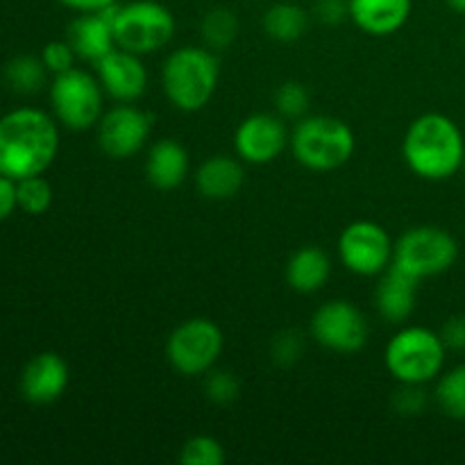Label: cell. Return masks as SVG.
<instances>
[{
	"instance_id": "6da1fadb",
	"label": "cell",
	"mask_w": 465,
	"mask_h": 465,
	"mask_svg": "<svg viewBox=\"0 0 465 465\" xmlns=\"http://www.w3.org/2000/svg\"><path fill=\"white\" fill-rule=\"evenodd\" d=\"M59 153L57 118L36 107H18L0 118V175L14 182L44 175Z\"/></svg>"
},
{
	"instance_id": "7a4b0ae2",
	"label": "cell",
	"mask_w": 465,
	"mask_h": 465,
	"mask_svg": "<svg viewBox=\"0 0 465 465\" xmlns=\"http://www.w3.org/2000/svg\"><path fill=\"white\" fill-rule=\"evenodd\" d=\"M404 163L427 182H445L463 168L465 139L457 121L440 112L413 118L402 139Z\"/></svg>"
},
{
	"instance_id": "3957f363",
	"label": "cell",
	"mask_w": 465,
	"mask_h": 465,
	"mask_svg": "<svg viewBox=\"0 0 465 465\" xmlns=\"http://www.w3.org/2000/svg\"><path fill=\"white\" fill-rule=\"evenodd\" d=\"M221 62L216 50L207 45H182L166 57L162 66V89L168 103L184 114L207 107L216 95Z\"/></svg>"
},
{
	"instance_id": "277c9868",
	"label": "cell",
	"mask_w": 465,
	"mask_h": 465,
	"mask_svg": "<svg viewBox=\"0 0 465 465\" xmlns=\"http://www.w3.org/2000/svg\"><path fill=\"white\" fill-rule=\"evenodd\" d=\"M291 154L312 173H331L343 168L357 150L352 127L336 116L312 114L295 121L289 141Z\"/></svg>"
},
{
	"instance_id": "5b68a950",
	"label": "cell",
	"mask_w": 465,
	"mask_h": 465,
	"mask_svg": "<svg viewBox=\"0 0 465 465\" xmlns=\"http://www.w3.org/2000/svg\"><path fill=\"white\" fill-rule=\"evenodd\" d=\"M445 348L440 331L422 325H404L391 336L384 350V366L400 384L425 386L443 372Z\"/></svg>"
},
{
	"instance_id": "8992f818",
	"label": "cell",
	"mask_w": 465,
	"mask_h": 465,
	"mask_svg": "<svg viewBox=\"0 0 465 465\" xmlns=\"http://www.w3.org/2000/svg\"><path fill=\"white\" fill-rule=\"evenodd\" d=\"M114 36L116 45L130 53L153 54L166 48L175 36V14L159 0H130V3L112 5Z\"/></svg>"
},
{
	"instance_id": "52a82bcc",
	"label": "cell",
	"mask_w": 465,
	"mask_h": 465,
	"mask_svg": "<svg viewBox=\"0 0 465 465\" xmlns=\"http://www.w3.org/2000/svg\"><path fill=\"white\" fill-rule=\"evenodd\" d=\"M50 107L59 125L73 132H84L98 125L104 114V91L95 73L84 68H68L53 77Z\"/></svg>"
},
{
	"instance_id": "ba28073f",
	"label": "cell",
	"mask_w": 465,
	"mask_h": 465,
	"mask_svg": "<svg viewBox=\"0 0 465 465\" xmlns=\"http://www.w3.org/2000/svg\"><path fill=\"white\" fill-rule=\"evenodd\" d=\"M459 259V243L448 230L436 225H418L404 232L393 248V266L416 280L448 272Z\"/></svg>"
},
{
	"instance_id": "9c48e42d",
	"label": "cell",
	"mask_w": 465,
	"mask_h": 465,
	"mask_svg": "<svg viewBox=\"0 0 465 465\" xmlns=\"http://www.w3.org/2000/svg\"><path fill=\"white\" fill-rule=\"evenodd\" d=\"M225 348L223 330L212 318H189L171 331L166 359L182 377H203L213 371Z\"/></svg>"
},
{
	"instance_id": "30bf717a",
	"label": "cell",
	"mask_w": 465,
	"mask_h": 465,
	"mask_svg": "<svg viewBox=\"0 0 465 465\" xmlns=\"http://www.w3.org/2000/svg\"><path fill=\"white\" fill-rule=\"evenodd\" d=\"M395 241L384 225L375 221H354L341 232L339 259L352 275L380 277L393 263Z\"/></svg>"
},
{
	"instance_id": "8fae6325",
	"label": "cell",
	"mask_w": 465,
	"mask_h": 465,
	"mask_svg": "<svg viewBox=\"0 0 465 465\" xmlns=\"http://www.w3.org/2000/svg\"><path fill=\"white\" fill-rule=\"evenodd\" d=\"M309 334L321 348L336 354H354L366 348L371 327L361 309L350 300H327L313 312Z\"/></svg>"
},
{
	"instance_id": "7c38bea8",
	"label": "cell",
	"mask_w": 465,
	"mask_h": 465,
	"mask_svg": "<svg viewBox=\"0 0 465 465\" xmlns=\"http://www.w3.org/2000/svg\"><path fill=\"white\" fill-rule=\"evenodd\" d=\"M153 132V116L134 103H116L104 109L95 125V139L104 157L114 162L132 159L145 148Z\"/></svg>"
},
{
	"instance_id": "4fadbf2b",
	"label": "cell",
	"mask_w": 465,
	"mask_h": 465,
	"mask_svg": "<svg viewBox=\"0 0 465 465\" xmlns=\"http://www.w3.org/2000/svg\"><path fill=\"white\" fill-rule=\"evenodd\" d=\"M291 132L280 114L257 112L245 116L234 132L236 157L243 163L266 166L289 148Z\"/></svg>"
},
{
	"instance_id": "5bb4252c",
	"label": "cell",
	"mask_w": 465,
	"mask_h": 465,
	"mask_svg": "<svg viewBox=\"0 0 465 465\" xmlns=\"http://www.w3.org/2000/svg\"><path fill=\"white\" fill-rule=\"evenodd\" d=\"M94 68L104 95L116 103H136L148 91V68L141 54L116 45Z\"/></svg>"
},
{
	"instance_id": "9a60e30c",
	"label": "cell",
	"mask_w": 465,
	"mask_h": 465,
	"mask_svg": "<svg viewBox=\"0 0 465 465\" xmlns=\"http://www.w3.org/2000/svg\"><path fill=\"white\" fill-rule=\"evenodd\" d=\"M71 371L57 352H41L21 372V393L32 404H53L66 393Z\"/></svg>"
},
{
	"instance_id": "2e32d148",
	"label": "cell",
	"mask_w": 465,
	"mask_h": 465,
	"mask_svg": "<svg viewBox=\"0 0 465 465\" xmlns=\"http://www.w3.org/2000/svg\"><path fill=\"white\" fill-rule=\"evenodd\" d=\"M418 284L420 280L391 263L389 271L381 272L375 286V307L380 316L393 325H404L416 312Z\"/></svg>"
},
{
	"instance_id": "e0dca14e",
	"label": "cell",
	"mask_w": 465,
	"mask_h": 465,
	"mask_svg": "<svg viewBox=\"0 0 465 465\" xmlns=\"http://www.w3.org/2000/svg\"><path fill=\"white\" fill-rule=\"evenodd\" d=\"M66 41L75 50L77 59L89 64L100 62L104 54L116 48V36H114L109 9L77 14L71 25H68Z\"/></svg>"
},
{
	"instance_id": "ac0fdd59",
	"label": "cell",
	"mask_w": 465,
	"mask_h": 465,
	"mask_svg": "<svg viewBox=\"0 0 465 465\" xmlns=\"http://www.w3.org/2000/svg\"><path fill=\"white\" fill-rule=\"evenodd\" d=\"M350 21L368 36H391L402 30L413 12V0H348Z\"/></svg>"
},
{
	"instance_id": "d6986e66",
	"label": "cell",
	"mask_w": 465,
	"mask_h": 465,
	"mask_svg": "<svg viewBox=\"0 0 465 465\" xmlns=\"http://www.w3.org/2000/svg\"><path fill=\"white\" fill-rule=\"evenodd\" d=\"M191 173V159L175 139H159L145 153V180L157 191H175Z\"/></svg>"
},
{
	"instance_id": "ffe728a7",
	"label": "cell",
	"mask_w": 465,
	"mask_h": 465,
	"mask_svg": "<svg viewBox=\"0 0 465 465\" xmlns=\"http://www.w3.org/2000/svg\"><path fill=\"white\" fill-rule=\"evenodd\" d=\"M245 182V168L239 157L213 154L207 157L195 171V189L207 200H230L241 191Z\"/></svg>"
},
{
	"instance_id": "44dd1931",
	"label": "cell",
	"mask_w": 465,
	"mask_h": 465,
	"mask_svg": "<svg viewBox=\"0 0 465 465\" xmlns=\"http://www.w3.org/2000/svg\"><path fill=\"white\" fill-rule=\"evenodd\" d=\"M286 284L295 293L312 295L327 284L331 275L330 254L318 245H304L298 248L286 262Z\"/></svg>"
},
{
	"instance_id": "7402d4cb",
	"label": "cell",
	"mask_w": 465,
	"mask_h": 465,
	"mask_svg": "<svg viewBox=\"0 0 465 465\" xmlns=\"http://www.w3.org/2000/svg\"><path fill=\"white\" fill-rule=\"evenodd\" d=\"M262 27L263 32H266V36H271L272 41L293 44V41L302 39L304 32H307L309 12L302 5L282 0V3L271 5V7L263 12Z\"/></svg>"
},
{
	"instance_id": "603a6c76",
	"label": "cell",
	"mask_w": 465,
	"mask_h": 465,
	"mask_svg": "<svg viewBox=\"0 0 465 465\" xmlns=\"http://www.w3.org/2000/svg\"><path fill=\"white\" fill-rule=\"evenodd\" d=\"M434 400L445 416L465 420V363L440 372L436 380Z\"/></svg>"
},
{
	"instance_id": "cb8c5ba5",
	"label": "cell",
	"mask_w": 465,
	"mask_h": 465,
	"mask_svg": "<svg viewBox=\"0 0 465 465\" xmlns=\"http://www.w3.org/2000/svg\"><path fill=\"white\" fill-rule=\"evenodd\" d=\"M200 35L207 48L225 50L239 36V16L230 7H212L200 23Z\"/></svg>"
},
{
	"instance_id": "d4e9b609",
	"label": "cell",
	"mask_w": 465,
	"mask_h": 465,
	"mask_svg": "<svg viewBox=\"0 0 465 465\" xmlns=\"http://www.w3.org/2000/svg\"><path fill=\"white\" fill-rule=\"evenodd\" d=\"M5 77H7L9 86L18 94H36L41 86L45 84L48 77V68H45L44 59L35 57V54H21L14 57L12 62L5 66Z\"/></svg>"
},
{
	"instance_id": "484cf974",
	"label": "cell",
	"mask_w": 465,
	"mask_h": 465,
	"mask_svg": "<svg viewBox=\"0 0 465 465\" xmlns=\"http://www.w3.org/2000/svg\"><path fill=\"white\" fill-rule=\"evenodd\" d=\"M16 203L30 216H41L53 204V186L44 175H32L16 182Z\"/></svg>"
},
{
	"instance_id": "4316f807",
	"label": "cell",
	"mask_w": 465,
	"mask_h": 465,
	"mask_svg": "<svg viewBox=\"0 0 465 465\" xmlns=\"http://www.w3.org/2000/svg\"><path fill=\"white\" fill-rule=\"evenodd\" d=\"M177 459H180L182 465H223L227 461V452L218 439L207 434H198L191 436L182 445Z\"/></svg>"
},
{
	"instance_id": "83f0119b",
	"label": "cell",
	"mask_w": 465,
	"mask_h": 465,
	"mask_svg": "<svg viewBox=\"0 0 465 465\" xmlns=\"http://www.w3.org/2000/svg\"><path fill=\"white\" fill-rule=\"evenodd\" d=\"M309 104V91L302 82L289 80L284 84H280V89L275 91V112L280 114L284 121H300V118L307 116Z\"/></svg>"
},
{
	"instance_id": "f1b7e54d",
	"label": "cell",
	"mask_w": 465,
	"mask_h": 465,
	"mask_svg": "<svg viewBox=\"0 0 465 465\" xmlns=\"http://www.w3.org/2000/svg\"><path fill=\"white\" fill-rule=\"evenodd\" d=\"M204 393L213 404H232L241 393V384L232 372L227 371H209L204 380Z\"/></svg>"
},
{
	"instance_id": "f546056e",
	"label": "cell",
	"mask_w": 465,
	"mask_h": 465,
	"mask_svg": "<svg viewBox=\"0 0 465 465\" xmlns=\"http://www.w3.org/2000/svg\"><path fill=\"white\" fill-rule=\"evenodd\" d=\"M302 334L295 330H286L280 336H275V341L271 345V354L280 366H293L302 357Z\"/></svg>"
},
{
	"instance_id": "4dcf8cb0",
	"label": "cell",
	"mask_w": 465,
	"mask_h": 465,
	"mask_svg": "<svg viewBox=\"0 0 465 465\" xmlns=\"http://www.w3.org/2000/svg\"><path fill=\"white\" fill-rule=\"evenodd\" d=\"M41 59H44L45 68L53 75H59V73L68 71V68L75 66V50L71 48L66 39L64 41H50V44L44 45V53H41Z\"/></svg>"
},
{
	"instance_id": "1f68e13d",
	"label": "cell",
	"mask_w": 465,
	"mask_h": 465,
	"mask_svg": "<svg viewBox=\"0 0 465 465\" xmlns=\"http://www.w3.org/2000/svg\"><path fill=\"white\" fill-rule=\"evenodd\" d=\"M393 404L398 409V413H402V416H418V413L425 411L427 395L422 391V386L402 384V389L395 393Z\"/></svg>"
},
{
	"instance_id": "d6a6232c",
	"label": "cell",
	"mask_w": 465,
	"mask_h": 465,
	"mask_svg": "<svg viewBox=\"0 0 465 465\" xmlns=\"http://www.w3.org/2000/svg\"><path fill=\"white\" fill-rule=\"evenodd\" d=\"M313 14L322 25H341L345 18H350L348 0H316Z\"/></svg>"
},
{
	"instance_id": "836d02e7",
	"label": "cell",
	"mask_w": 465,
	"mask_h": 465,
	"mask_svg": "<svg viewBox=\"0 0 465 465\" xmlns=\"http://www.w3.org/2000/svg\"><path fill=\"white\" fill-rule=\"evenodd\" d=\"M440 339H443L445 348L454 350V352H463L465 350V316H452L440 330Z\"/></svg>"
},
{
	"instance_id": "e575fe53",
	"label": "cell",
	"mask_w": 465,
	"mask_h": 465,
	"mask_svg": "<svg viewBox=\"0 0 465 465\" xmlns=\"http://www.w3.org/2000/svg\"><path fill=\"white\" fill-rule=\"evenodd\" d=\"M16 207V182L7 175H0V221L12 216Z\"/></svg>"
},
{
	"instance_id": "d590c367",
	"label": "cell",
	"mask_w": 465,
	"mask_h": 465,
	"mask_svg": "<svg viewBox=\"0 0 465 465\" xmlns=\"http://www.w3.org/2000/svg\"><path fill=\"white\" fill-rule=\"evenodd\" d=\"M64 7L73 9L77 14L84 12H103V9H109L112 5H116L118 0H57Z\"/></svg>"
},
{
	"instance_id": "8d00e7d4",
	"label": "cell",
	"mask_w": 465,
	"mask_h": 465,
	"mask_svg": "<svg viewBox=\"0 0 465 465\" xmlns=\"http://www.w3.org/2000/svg\"><path fill=\"white\" fill-rule=\"evenodd\" d=\"M445 5H448L454 14H461V16H465V0H445Z\"/></svg>"
},
{
	"instance_id": "74e56055",
	"label": "cell",
	"mask_w": 465,
	"mask_h": 465,
	"mask_svg": "<svg viewBox=\"0 0 465 465\" xmlns=\"http://www.w3.org/2000/svg\"><path fill=\"white\" fill-rule=\"evenodd\" d=\"M461 171H463V173H465V159H463V168H461Z\"/></svg>"
},
{
	"instance_id": "f35d334b",
	"label": "cell",
	"mask_w": 465,
	"mask_h": 465,
	"mask_svg": "<svg viewBox=\"0 0 465 465\" xmlns=\"http://www.w3.org/2000/svg\"><path fill=\"white\" fill-rule=\"evenodd\" d=\"M463 45H465V35H463Z\"/></svg>"
}]
</instances>
